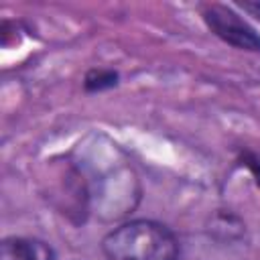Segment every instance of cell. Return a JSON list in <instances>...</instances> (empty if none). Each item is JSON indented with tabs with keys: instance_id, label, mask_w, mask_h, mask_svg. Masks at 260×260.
Listing matches in <instances>:
<instances>
[{
	"instance_id": "cell-1",
	"label": "cell",
	"mask_w": 260,
	"mask_h": 260,
	"mask_svg": "<svg viewBox=\"0 0 260 260\" xmlns=\"http://www.w3.org/2000/svg\"><path fill=\"white\" fill-rule=\"evenodd\" d=\"M102 250L108 260H177L179 244L173 232L152 219H134L112 230Z\"/></svg>"
},
{
	"instance_id": "cell-5",
	"label": "cell",
	"mask_w": 260,
	"mask_h": 260,
	"mask_svg": "<svg viewBox=\"0 0 260 260\" xmlns=\"http://www.w3.org/2000/svg\"><path fill=\"white\" fill-rule=\"evenodd\" d=\"M242 8L248 10V12H252L254 16H260V2H244Z\"/></svg>"
},
{
	"instance_id": "cell-3",
	"label": "cell",
	"mask_w": 260,
	"mask_h": 260,
	"mask_svg": "<svg viewBox=\"0 0 260 260\" xmlns=\"http://www.w3.org/2000/svg\"><path fill=\"white\" fill-rule=\"evenodd\" d=\"M55 254L49 244L30 238H4L0 246V260H53Z\"/></svg>"
},
{
	"instance_id": "cell-4",
	"label": "cell",
	"mask_w": 260,
	"mask_h": 260,
	"mask_svg": "<svg viewBox=\"0 0 260 260\" xmlns=\"http://www.w3.org/2000/svg\"><path fill=\"white\" fill-rule=\"evenodd\" d=\"M116 83H118V73L110 69H91L83 79V87L87 91H102L114 87Z\"/></svg>"
},
{
	"instance_id": "cell-2",
	"label": "cell",
	"mask_w": 260,
	"mask_h": 260,
	"mask_svg": "<svg viewBox=\"0 0 260 260\" xmlns=\"http://www.w3.org/2000/svg\"><path fill=\"white\" fill-rule=\"evenodd\" d=\"M203 18L211 32L228 45L244 51H260V35L230 6L209 4L203 10Z\"/></svg>"
}]
</instances>
